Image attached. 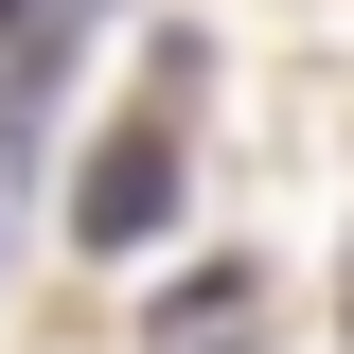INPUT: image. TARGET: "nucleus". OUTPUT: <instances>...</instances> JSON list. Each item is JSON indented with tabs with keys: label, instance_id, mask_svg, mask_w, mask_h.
Instances as JSON below:
<instances>
[{
	"label": "nucleus",
	"instance_id": "f03ea898",
	"mask_svg": "<svg viewBox=\"0 0 354 354\" xmlns=\"http://www.w3.org/2000/svg\"><path fill=\"white\" fill-rule=\"evenodd\" d=\"M71 36H88V0H0V124H36V106H53Z\"/></svg>",
	"mask_w": 354,
	"mask_h": 354
},
{
	"label": "nucleus",
	"instance_id": "f257e3e1",
	"mask_svg": "<svg viewBox=\"0 0 354 354\" xmlns=\"http://www.w3.org/2000/svg\"><path fill=\"white\" fill-rule=\"evenodd\" d=\"M71 230H88V248H160V230H177V142H160V124L88 142V177H71Z\"/></svg>",
	"mask_w": 354,
	"mask_h": 354
},
{
	"label": "nucleus",
	"instance_id": "7ed1b4c3",
	"mask_svg": "<svg viewBox=\"0 0 354 354\" xmlns=\"http://www.w3.org/2000/svg\"><path fill=\"white\" fill-rule=\"evenodd\" d=\"M248 337H266V283L248 266H195V283L160 301V354H248Z\"/></svg>",
	"mask_w": 354,
	"mask_h": 354
}]
</instances>
